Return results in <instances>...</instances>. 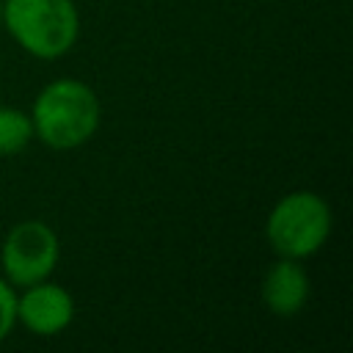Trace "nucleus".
<instances>
[{"label": "nucleus", "instance_id": "f257e3e1", "mask_svg": "<svg viewBox=\"0 0 353 353\" xmlns=\"http://www.w3.org/2000/svg\"><path fill=\"white\" fill-rule=\"evenodd\" d=\"M28 116L33 138L52 152H69L94 138L102 121V105L85 80L58 77L36 94Z\"/></svg>", "mask_w": 353, "mask_h": 353}, {"label": "nucleus", "instance_id": "f03ea898", "mask_svg": "<svg viewBox=\"0 0 353 353\" xmlns=\"http://www.w3.org/2000/svg\"><path fill=\"white\" fill-rule=\"evenodd\" d=\"M0 25L39 61L66 55L80 36V11L74 0H3Z\"/></svg>", "mask_w": 353, "mask_h": 353}, {"label": "nucleus", "instance_id": "7ed1b4c3", "mask_svg": "<svg viewBox=\"0 0 353 353\" xmlns=\"http://www.w3.org/2000/svg\"><path fill=\"white\" fill-rule=\"evenodd\" d=\"M334 229L331 204L314 190H290L268 212L265 237L276 256L309 259L314 256Z\"/></svg>", "mask_w": 353, "mask_h": 353}, {"label": "nucleus", "instance_id": "20e7f679", "mask_svg": "<svg viewBox=\"0 0 353 353\" xmlns=\"http://www.w3.org/2000/svg\"><path fill=\"white\" fill-rule=\"evenodd\" d=\"M61 259V240L55 229L39 218L19 221L0 243V270L11 287H28L50 279Z\"/></svg>", "mask_w": 353, "mask_h": 353}, {"label": "nucleus", "instance_id": "39448f33", "mask_svg": "<svg viewBox=\"0 0 353 353\" xmlns=\"http://www.w3.org/2000/svg\"><path fill=\"white\" fill-rule=\"evenodd\" d=\"M74 320V298L66 287L41 279L17 290V323L33 336H58Z\"/></svg>", "mask_w": 353, "mask_h": 353}, {"label": "nucleus", "instance_id": "423d86ee", "mask_svg": "<svg viewBox=\"0 0 353 353\" xmlns=\"http://www.w3.org/2000/svg\"><path fill=\"white\" fill-rule=\"evenodd\" d=\"M312 295V279L303 259L279 256L262 276V303L276 317H295Z\"/></svg>", "mask_w": 353, "mask_h": 353}, {"label": "nucleus", "instance_id": "0eeeda50", "mask_svg": "<svg viewBox=\"0 0 353 353\" xmlns=\"http://www.w3.org/2000/svg\"><path fill=\"white\" fill-rule=\"evenodd\" d=\"M33 141L30 116L14 105H0V157L19 154Z\"/></svg>", "mask_w": 353, "mask_h": 353}, {"label": "nucleus", "instance_id": "6e6552de", "mask_svg": "<svg viewBox=\"0 0 353 353\" xmlns=\"http://www.w3.org/2000/svg\"><path fill=\"white\" fill-rule=\"evenodd\" d=\"M14 325H17V287H11L0 276V342L11 336Z\"/></svg>", "mask_w": 353, "mask_h": 353}, {"label": "nucleus", "instance_id": "1a4fd4ad", "mask_svg": "<svg viewBox=\"0 0 353 353\" xmlns=\"http://www.w3.org/2000/svg\"><path fill=\"white\" fill-rule=\"evenodd\" d=\"M0 14H3V0H0Z\"/></svg>", "mask_w": 353, "mask_h": 353}]
</instances>
